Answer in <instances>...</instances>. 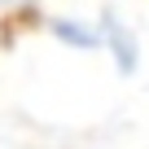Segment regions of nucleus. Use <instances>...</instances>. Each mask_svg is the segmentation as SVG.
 Wrapping results in <instances>:
<instances>
[{
  "label": "nucleus",
  "instance_id": "1",
  "mask_svg": "<svg viewBox=\"0 0 149 149\" xmlns=\"http://www.w3.org/2000/svg\"><path fill=\"white\" fill-rule=\"evenodd\" d=\"M53 31H57V35H66V40H74L79 48H92V44H97V35H92V31H79V26H70V22H57Z\"/></svg>",
  "mask_w": 149,
  "mask_h": 149
}]
</instances>
